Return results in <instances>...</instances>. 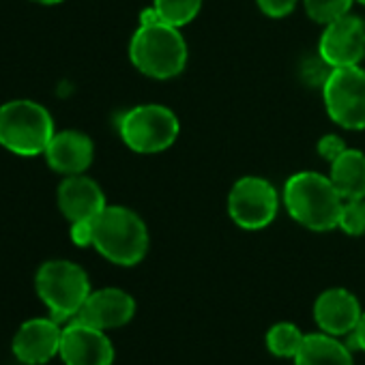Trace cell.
Listing matches in <instances>:
<instances>
[{
	"mask_svg": "<svg viewBox=\"0 0 365 365\" xmlns=\"http://www.w3.org/2000/svg\"><path fill=\"white\" fill-rule=\"evenodd\" d=\"M337 228H341L350 237H363L365 235V198L344 200Z\"/></svg>",
	"mask_w": 365,
	"mask_h": 365,
	"instance_id": "obj_21",
	"label": "cell"
},
{
	"mask_svg": "<svg viewBox=\"0 0 365 365\" xmlns=\"http://www.w3.org/2000/svg\"><path fill=\"white\" fill-rule=\"evenodd\" d=\"M356 3H361V5H365V0H356Z\"/></svg>",
	"mask_w": 365,
	"mask_h": 365,
	"instance_id": "obj_27",
	"label": "cell"
},
{
	"mask_svg": "<svg viewBox=\"0 0 365 365\" xmlns=\"http://www.w3.org/2000/svg\"><path fill=\"white\" fill-rule=\"evenodd\" d=\"M43 155L52 170L69 176V174H82L93 163L95 146L86 133L67 129L52 135Z\"/></svg>",
	"mask_w": 365,
	"mask_h": 365,
	"instance_id": "obj_15",
	"label": "cell"
},
{
	"mask_svg": "<svg viewBox=\"0 0 365 365\" xmlns=\"http://www.w3.org/2000/svg\"><path fill=\"white\" fill-rule=\"evenodd\" d=\"M202 0H155L153 9L157 11L159 20L170 26H185L196 20L200 14Z\"/></svg>",
	"mask_w": 365,
	"mask_h": 365,
	"instance_id": "obj_19",
	"label": "cell"
},
{
	"mask_svg": "<svg viewBox=\"0 0 365 365\" xmlns=\"http://www.w3.org/2000/svg\"><path fill=\"white\" fill-rule=\"evenodd\" d=\"M354 0H305L307 16L318 24H331L344 16H348Z\"/></svg>",
	"mask_w": 365,
	"mask_h": 365,
	"instance_id": "obj_20",
	"label": "cell"
},
{
	"mask_svg": "<svg viewBox=\"0 0 365 365\" xmlns=\"http://www.w3.org/2000/svg\"><path fill=\"white\" fill-rule=\"evenodd\" d=\"M303 339L305 335L301 333L299 327H294L292 322H277L267 333V348L275 356L294 359L303 346Z\"/></svg>",
	"mask_w": 365,
	"mask_h": 365,
	"instance_id": "obj_18",
	"label": "cell"
},
{
	"mask_svg": "<svg viewBox=\"0 0 365 365\" xmlns=\"http://www.w3.org/2000/svg\"><path fill=\"white\" fill-rule=\"evenodd\" d=\"M284 202L294 222L309 230L327 232L337 228L344 198L329 176L303 170L286 180Z\"/></svg>",
	"mask_w": 365,
	"mask_h": 365,
	"instance_id": "obj_1",
	"label": "cell"
},
{
	"mask_svg": "<svg viewBox=\"0 0 365 365\" xmlns=\"http://www.w3.org/2000/svg\"><path fill=\"white\" fill-rule=\"evenodd\" d=\"M133 314L135 301L129 292L120 288H101L88 294L76 318L106 331L127 324L133 318Z\"/></svg>",
	"mask_w": 365,
	"mask_h": 365,
	"instance_id": "obj_12",
	"label": "cell"
},
{
	"mask_svg": "<svg viewBox=\"0 0 365 365\" xmlns=\"http://www.w3.org/2000/svg\"><path fill=\"white\" fill-rule=\"evenodd\" d=\"M129 58L140 73L153 80H170L187 65V43L180 29L161 20L140 24L129 43Z\"/></svg>",
	"mask_w": 365,
	"mask_h": 365,
	"instance_id": "obj_2",
	"label": "cell"
},
{
	"mask_svg": "<svg viewBox=\"0 0 365 365\" xmlns=\"http://www.w3.org/2000/svg\"><path fill=\"white\" fill-rule=\"evenodd\" d=\"M329 178L344 200L365 198V153L346 148L337 159L331 161Z\"/></svg>",
	"mask_w": 365,
	"mask_h": 365,
	"instance_id": "obj_16",
	"label": "cell"
},
{
	"mask_svg": "<svg viewBox=\"0 0 365 365\" xmlns=\"http://www.w3.org/2000/svg\"><path fill=\"white\" fill-rule=\"evenodd\" d=\"M35 288L50 309V318L56 322L76 318L91 294L86 271L69 260H50L41 264L35 277Z\"/></svg>",
	"mask_w": 365,
	"mask_h": 365,
	"instance_id": "obj_5",
	"label": "cell"
},
{
	"mask_svg": "<svg viewBox=\"0 0 365 365\" xmlns=\"http://www.w3.org/2000/svg\"><path fill=\"white\" fill-rule=\"evenodd\" d=\"M54 135L50 112L31 99H16L0 106V144L7 150L35 157L46 153Z\"/></svg>",
	"mask_w": 365,
	"mask_h": 365,
	"instance_id": "obj_4",
	"label": "cell"
},
{
	"mask_svg": "<svg viewBox=\"0 0 365 365\" xmlns=\"http://www.w3.org/2000/svg\"><path fill=\"white\" fill-rule=\"evenodd\" d=\"M93 247L120 267L138 264L148 252V230L127 207H106L93 222Z\"/></svg>",
	"mask_w": 365,
	"mask_h": 365,
	"instance_id": "obj_3",
	"label": "cell"
},
{
	"mask_svg": "<svg viewBox=\"0 0 365 365\" xmlns=\"http://www.w3.org/2000/svg\"><path fill=\"white\" fill-rule=\"evenodd\" d=\"M95 222V220H93ZM93 222H73L71 224V241L78 247H88L93 245Z\"/></svg>",
	"mask_w": 365,
	"mask_h": 365,
	"instance_id": "obj_24",
	"label": "cell"
},
{
	"mask_svg": "<svg viewBox=\"0 0 365 365\" xmlns=\"http://www.w3.org/2000/svg\"><path fill=\"white\" fill-rule=\"evenodd\" d=\"M35 3H39V5H58V3H63V0H35Z\"/></svg>",
	"mask_w": 365,
	"mask_h": 365,
	"instance_id": "obj_26",
	"label": "cell"
},
{
	"mask_svg": "<svg viewBox=\"0 0 365 365\" xmlns=\"http://www.w3.org/2000/svg\"><path fill=\"white\" fill-rule=\"evenodd\" d=\"M344 150H346V144H344V140H341L339 135L329 133V135H322L320 142H318V153H320V157L327 159L329 163H331L333 159H337Z\"/></svg>",
	"mask_w": 365,
	"mask_h": 365,
	"instance_id": "obj_23",
	"label": "cell"
},
{
	"mask_svg": "<svg viewBox=\"0 0 365 365\" xmlns=\"http://www.w3.org/2000/svg\"><path fill=\"white\" fill-rule=\"evenodd\" d=\"M61 322L54 318L26 320L14 337V354L26 365L48 363L61 350Z\"/></svg>",
	"mask_w": 365,
	"mask_h": 365,
	"instance_id": "obj_11",
	"label": "cell"
},
{
	"mask_svg": "<svg viewBox=\"0 0 365 365\" xmlns=\"http://www.w3.org/2000/svg\"><path fill=\"white\" fill-rule=\"evenodd\" d=\"M176 114L159 103H144L127 110L118 118V133L123 142L135 153H161L178 138Z\"/></svg>",
	"mask_w": 365,
	"mask_h": 365,
	"instance_id": "obj_6",
	"label": "cell"
},
{
	"mask_svg": "<svg viewBox=\"0 0 365 365\" xmlns=\"http://www.w3.org/2000/svg\"><path fill=\"white\" fill-rule=\"evenodd\" d=\"M318 54L331 69L359 65L365 56V24L354 16H344L324 26Z\"/></svg>",
	"mask_w": 365,
	"mask_h": 365,
	"instance_id": "obj_10",
	"label": "cell"
},
{
	"mask_svg": "<svg viewBox=\"0 0 365 365\" xmlns=\"http://www.w3.org/2000/svg\"><path fill=\"white\" fill-rule=\"evenodd\" d=\"M352 339H354L356 348H361L365 352V312L361 314V320H359L356 329L352 331Z\"/></svg>",
	"mask_w": 365,
	"mask_h": 365,
	"instance_id": "obj_25",
	"label": "cell"
},
{
	"mask_svg": "<svg viewBox=\"0 0 365 365\" xmlns=\"http://www.w3.org/2000/svg\"><path fill=\"white\" fill-rule=\"evenodd\" d=\"M58 354L65 365H112L114 346L103 329L71 318L63 327Z\"/></svg>",
	"mask_w": 365,
	"mask_h": 365,
	"instance_id": "obj_9",
	"label": "cell"
},
{
	"mask_svg": "<svg viewBox=\"0 0 365 365\" xmlns=\"http://www.w3.org/2000/svg\"><path fill=\"white\" fill-rule=\"evenodd\" d=\"M106 207L101 187L84 174H69L58 185V209L71 224L93 222Z\"/></svg>",
	"mask_w": 365,
	"mask_h": 365,
	"instance_id": "obj_13",
	"label": "cell"
},
{
	"mask_svg": "<svg viewBox=\"0 0 365 365\" xmlns=\"http://www.w3.org/2000/svg\"><path fill=\"white\" fill-rule=\"evenodd\" d=\"M294 365H354L350 350L329 333H312L305 335L299 354L294 356Z\"/></svg>",
	"mask_w": 365,
	"mask_h": 365,
	"instance_id": "obj_17",
	"label": "cell"
},
{
	"mask_svg": "<svg viewBox=\"0 0 365 365\" xmlns=\"http://www.w3.org/2000/svg\"><path fill=\"white\" fill-rule=\"evenodd\" d=\"M361 305L346 288H329L314 303V318L329 335H348L361 320Z\"/></svg>",
	"mask_w": 365,
	"mask_h": 365,
	"instance_id": "obj_14",
	"label": "cell"
},
{
	"mask_svg": "<svg viewBox=\"0 0 365 365\" xmlns=\"http://www.w3.org/2000/svg\"><path fill=\"white\" fill-rule=\"evenodd\" d=\"M279 209V198L275 187L267 178L243 176L239 178L228 196V213L232 222L243 230L267 228Z\"/></svg>",
	"mask_w": 365,
	"mask_h": 365,
	"instance_id": "obj_8",
	"label": "cell"
},
{
	"mask_svg": "<svg viewBox=\"0 0 365 365\" xmlns=\"http://www.w3.org/2000/svg\"><path fill=\"white\" fill-rule=\"evenodd\" d=\"M327 114L344 129H365V69L359 65L335 67L322 82Z\"/></svg>",
	"mask_w": 365,
	"mask_h": 365,
	"instance_id": "obj_7",
	"label": "cell"
},
{
	"mask_svg": "<svg viewBox=\"0 0 365 365\" xmlns=\"http://www.w3.org/2000/svg\"><path fill=\"white\" fill-rule=\"evenodd\" d=\"M260 11L269 18H286L294 11L299 0H256Z\"/></svg>",
	"mask_w": 365,
	"mask_h": 365,
	"instance_id": "obj_22",
	"label": "cell"
}]
</instances>
